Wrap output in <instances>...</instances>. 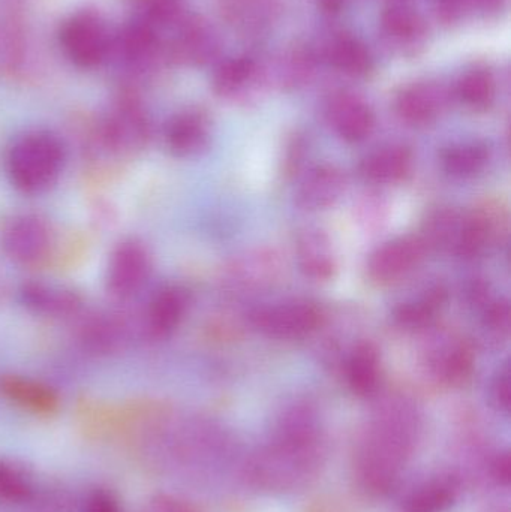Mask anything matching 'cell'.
Returning <instances> with one entry per match:
<instances>
[{"label":"cell","mask_w":511,"mask_h":512,"mask_svg":"<svg viewBox=\"0 0 511 512\" xmlns=\"http://www.w3.org/2000/svg\"><path fill=\"white\" fill-rule=\"evenodd\" d=\"M326 457L317 409L308 402L287 406L266 444L243 466L249 486L270 495L296 492L315 480Z\"/></svg>","instance_id":"6da1fadb"},{"label":"cell","mask_w":511,"mask_h":512,"mask_svg":"<svg viewBox=\"0 0 511 512\" xmlns=\"http://www.w3.org/2000/svg\"><path fill=\"white\" fill-rule=\"evenodd\" d=\"M420 433V412L410 397L390 394L378 400L360 433L356 475L371 495H386L401 480Z\"/></svg>","instance_id":"7a4b0ae2"},{"label":"cell","mask_w":511,"mask_h":512,"mask_svg":"<svg viewBox=\"0 0 511 512\" xmlns=\"http://www.w3.org/2000/svg\"><path fill=\"white\" fill-rule=\"evenodd\" d=\"M65 165L62 141L47 131H30L18 137L6 153V174L15 189L27 195L48 191Z\"/></svg>","instance_id":"3957f363"},{"label":"cell","mask_w":511,"mask_h":512,"mask_svg":"<svg viewBox=\"0 0 511 512\" xmlns=\"http://www.w3.org/2000/svg\"><path fill=\"white\" fill-rule=\"evenodd\" d=\"M60 47L78 68H95L110 54V27L95 11H77L69 15L59 32Z\"/></svg>","instance_id":"277c9868"},{"label":"cell","mask_w":511,"mask_h":512,"mask_svg":"<svg viewBox=\"0 0 511 512\" xmlns=\"http://www.w3.org/2000/svg\"><path fill=\"white\" fill-rule=\"evenodd\" d=\"M258 333L276 340H300L324 325L323 310L306 300L287 301L275 306L257 307L248 316Z\"/></svg>","instance_id":"5b68a950"},{"label":"cell","mask_w":511,"mask_h":512,"mask_svg":"<svg viewBox=\"0 0 511 512\" xmlns=\"http://www.w3.org/2000/svg\"><path fill=\"white\" fill-rule=\"evenodd\" d=\"M426 372L444 387H461L474 372V351L470 343L450 334L435 336L423 352Z\"/></svg>","instance_id":"8992f818"},{"label":"cell","mask_w":511,"mask_h":512,"mask_svg":"<svg viewBox=\"0 0 511 512\" xmlns=\"http://www.w3.org/2000/svg\"><path fill=\"white\" fill-rule=\"evenodd\" d=\"M51 228L38 215H17L6 222L0 234L3 252L18 264H35L51 248Z\"/></svg>","instance_id":"52a82bcc"},{"label":"cell","mask_w":511,"mask_h":512,"mask_svg":"<svg viewBox=\"0 0 511 512\" xmlns=\"http://www.w3.org/2000/svg\"><path fill=\"white\" fill-rule=\"evenodd\" d=\"M428 251L419 237H401L384 243L368 261L369 280L377 286H389L407 277L422 264Z\"/></svg>","instance_id":"ba28073f"},{"label":"cell","mask_w":511,"mask_h":512,"mask_svg":"<svg viewBox=\"0 0 511 512\" xmlns=\"http://www.w3.org/2000/svg\"><path fill=\"white\" fill-rule=\"evenodd\" d=\"M152 271V259L143 243L125 240L110 256L107 288L114 297L129 298L146 285Z\"/></svg>","instance_id":"9c48e42d"},{"label":"cell","mask_w":511,"mask_h":512,"mask_svg":"<svg viewBox=\"0 0 511 512\" xmlns=\"http://www.w3.org/2000/svg\"><path fill=\"white\" fill-rule=\"evenodd\" d=\"M284 261L273 249H255L234 259L228 268V282L236 291L261 292L281 282Z\"/></svg>","instance_id":"30bf717a"},{"label":"cell","mask_w":511,"mask_h":512,"mask_svg":"<svg viewBox=\"0 0 511 512\" xmlns=\"http://www.w3.org/2000/svg\"><path fill=\"white\" fill-rule=\"evenodd\" d=\"M324 116L330 129L347 143L365 141L375 128L374 111L360 96L350 92L330 96Z\"/></svg>","instance_id":"8fae6325"},{"label":"cell","mask_w":511,"mask_h":512,"mask_svg":"<svg viewBox=\"0 0 511 512\" xmlns=\"http://www.w3.org/2000/svg\"><path fill=\"white\" fill-rule=\"evenodd\" d=\"M150 125L140 105L122 101L111 110L104 123V138L116 152L135 153L149 140Z\"/></svg>","instance_id":"7c38bea8"},{"label":"cell","mask_w":511,"mask_h":512,"mask_svg":"<svg viewBox=\"0 0 511 512\" xmlns=\"http://www.w3.org/2000/svg\"><path fill=\"white\" fill-rule=\"evenodd\" d=\"M347 189V177L341 168L323 164L311 168L296 191V203L308 212H320L335 206Z\"/></svg>","instance_id":"4fadbf2b"},{"label":"cell","mask_w":511,"mask_h":512,"mask_svg":"<svg viewBox=\"0 0 511 512\" xmlns=\"http://www.w3.org/2000/svg\"><path fill=\"white\" fill-rule=\"evenodd\" d=\"M467 233V213L450 207L432 210L423 221L419 237L426 251L447 252L461 258Z\"/></svg>","instance_id":"5bb4252c"},{"label":"cell","mask_w":511,"mask_h":512,"mask_svg":"<svg viewBox=\"0 0 511 512\" xmlns=\"http://www.w3.org/2000/svg\"><path fill=\"white\" fill-rule=\"evenodd\" d=\"M297 264L312 280H330L338 271V256L329 234L320 228H306L297 236Z\"/></svg>","instance_id":"9a60e30c"},{"label":"cell","mask_w":511,"mask_h":512,"mask_svg":"<svg viewBox=\"0 0 511 512\" xmlns=\"http://www.w3.org/2000/svg\"><path fill=\"white\" fill-rule=\"evenodd\" d=\"M189 303L191 298L182 286L167 285L159 289L147 309L146 327L150 336L155 339L171 336L185 319Z\"/></svg>","instance_id":"2e32d148"},{"label":"cell","mask_w":511,"mask_h":512,"mask_svg":"<svg viewBox=\"0 0 511 512\" xmlns=\"http://www.w3.org/2000/svg\"><path fill=\"white\" fill-rule=\"evenodd\" d=\"M165 143L177 158H194L210 143V122L201 111L177 114L165 128Z\"/></svg>","instance_id":"e0dca14e"},{"label":"cell","mask_w":511,"mask_h":512,"mask_svg":"<svg viewBox=\"0 0 511 512\" xmlns=\"http://www.w3.org/2000/svg\"><path fill=\"white\" fill-rule=\"evenodd\" d=\"M414 155L407 146H387L362 159L359 174L375 185H395L407 179L413 170Z\"/></svg>","instance_id":"ac0fdd59"},{"label":"cell","mask_w":511,"mask_h":512,"mask_svg":"<svg viewBox=\"0 0 511 512\" xmlns=\"http://www.w3.org/2000/svg\"><path fill=\"white\" fill-rule=\"evenodd\" d=\"M344 370L348 388L356 396H375L381 381V357L377 345L371 340L356 343L345 360Z\"/></svg>","instance_id":"d6986e66"},{"label":"cell","mask_w":511,"mask_h":512,"mask_svg":"<svg viewBox=\"0 0 511 512\" xmlns=\"http://www.w3.org/2000/svg\"><path fill=\"white\" fill-rule=\"evenodd\" d=\"M461 493L458 478L435 475L417 484L402 501V512H447L452 510Z\"/></svg>","instance_id":"ffe728a7"},{"label":"cell","mask_w":511,"mask_h":512,"mask_svg":"<svg viewBox=\"0 0 511 512\" xmlns=\"http://www.w3.org/2000/svg\"><path fill=\"white\" fill-rule=\"evenodd\" d=\"M0 393L24 411L33 414H53L59 408V396L44 382L20 375L0 378Z\"/></svg>","instance_id":"44dd1931"},{"label":"cell","mask_w":511,"mask_h":512,"mask_svg":"<svg viewBox=\"0 0 511 512\" xmlns=\"http://www.w3.org/2000/svg\"><path fill=\"white\" fill-rule=\"evenodd\" d=\"M20 300L32 312L53 318L75 315L83 306L80 295L72 289L39 282L24 283L20 289Z\"/></svg>","instance_id":"7402d4cb"},{"label":"cell","mask_w":511,"mask_h":512,"mask_svg":"<svg viewBox=\"0 0 511 512\" xmlns=\"http://www.w3.org/2000/svg\"><path fill=\"white\" fill-rule=\"evenodd\" d=\"M446 98L434 84H414L402 90L396 99V111L408 125L425 126L435 122Z\"/></svg>","instance_id":"603a6c76"},{"label":"cell","mask_w":511,"mask_h":512,"mask_svg":"<svg viewBox=\"0 0 511 512\" xmlns=\"http://www.w3.org/2000/svg\"><path fill=\"white\" fill-rule=\"evenodd\" d=\"M447 300V291L443 286H434L417 300L399 304L393 310V322L396 327L407 333H420L434 325L438 312Z\"/></svg>","instance_id":"cb8c5ba5"},{"label":"cell","mask_w":511,"mask_h":512,"mask_svg":"<svg viewBox=\"0 0 511 512\" xmlns=\"http://www.w3.org/2000/svg\"><path fill=\"white\" fill-rule=\"evenodd\" d=\"M491 161V150L486 144L468 141L447 147L441 155V167L447 176L458 180L474 179L482 174Z\"/></svg>","instance_id":"d4e9b609"},{"label":"cell","mask_w":511,"mask_h":512,"mask_svg":"<svg viewBox=\"0 0 511 512\" xmlns=\"http://www.w3.org/2000/svg\"><path fill=\"white\" fill-rule=\"evenodd\" d=\"M36 490L29 469L12 460L0 459V504L26 505Z\"/></svg>","instance_id":"484cf974"},{"label":"cell","mask_w":511,"mask_h":512,"mask_svg":"<svg viewBox=\"0 0 511 512\" xmlns=\"http://www.w3.org/2000/svg\"><path fill=\"white\" fill-rule=\"evenodd\" d=\"M458 95L468 107L486 110L495 99L494 75L486 68L471 69L459 81Z\"/></svg>","instance_id":"4316f807"},{"label":"cell","mask_w":511,"mask_h":512,"mask_svg":"<svg viewBox=\"0 0 511 512\" xmlns=\"http://www.w3.org/2000/svg\"><path fill=\"white\" fill-rule=\"evenodd\" d=\"M330 59L336 68L350 75H365L372 68L371 56L365 45L348 36L332 45Z\"/></svg>","instance_id":"83f0119b"},{"label":"cell","mask_w":511,"mask_h":512,"mask_svg":"<svg viewBox=\"0 0 511 512\" xmlns=\"http://www.w3.org/2000/svg\"><path fill=\"white\" fill-rule=\"evenodd\" d=\"M383 27L395 41L408 44L416 42L425 33V26L419 15L404 8H392L383 15Z\"/></svg>","instance_id":"f1b7e54d"},{"label":"cell","mask_w":511,"mask_h":512,"mask_svg":"<svg viewBox=\"0 0 511 512\" xmlns=\"http://www.w3.org/2000/svg\"><path fill=\"white\" fill-rule=\"evenodd\" d=\"M254 72L251 60H230L221 65L213 78V89L218 95L233 96L245 87Z\"/></svg>","instance_id":"f546056e"},{"label":"cell","mask_w":511,"mask_h":512,"mask_svg":"<svg viewBox=\"0 0 511 512\" xmlns=\"http://www.w3.org/2000/svg\"><path fill=\"white\" fill-rule=\"evenodd\" d=\"M511 310L507 300H492L482 310V327L494 342L506 340L510 334Z\"/></svg>","instance_id":"4dcf8cb0"},{"label":"cell","mask_w":511,"mask_h":512,"mask_svg":"<svg viewBox=\"0 0 511 512\" xmlns=\"http://www.w3.org/2000/svg\"><path fill=\"white\" fill-rule=\"evenodd\" d=\"M26 505H29V512H69L71 510L68 495L59 489L45 490L42 493L36 490L33 498Z\"/></svg>","instance_id":"1f68e13d"},{"label":"cell","mask_w":511,"mask_h":512,"mask_svg":"<svg viewBox=\"0 0 511 512\" xmlns=\"http://www.w3.org/2000/svg\"><path fill=\"white\" fill-rule=\"evenodd\" d=\"M492 406L503 414H509L511 406V372L510 364L506 363L492 379L489 390Z\"/></svg>","instance_id":"d6a6232c"},{"label":"cell","mask_w":511,"mask_h":512,"mask_svg":"<svg viewBox=\"0 0 511 512\" xmlns=\"http://www.w3.org/2000/svg\"><path fill=\"white\" fill-rule=\"evenodd\" d=\"M141 512H198L189 504L185 499L179 498V496L167 495V493H161V495L152 496L149 501L144 504Z\"/></svg>","instance_id":"836d02e7"},{"label":"cell","mask_w":511,"mask_h":512,"mask_svg":"<svg viewBox=\"0 0 511 512\" xmlns=\"http://www.w3.org/2000/svg\"><path fill=\"white\" fill-rule=\"evenodd\" d=\"M81 512H122L119 502L111 493L104 490H96L84 502Z\"/></svg>","instance_id":"e575fe53"},{"label":"cell","mask_w":511,"mask_h":512,"mask_svg":"<svg viewBox=\"0 0 511 512\" xmlns=\"http://www.w3.org/2000/svg\"><path fill=\"white\" fill-rule=\"evenodd\" d=\"M492 477L500 486L509 487L511 480V460L509 453L498 454L492 462Z\"/></svg>","instance_id":"d590c367"}]
</instances>
